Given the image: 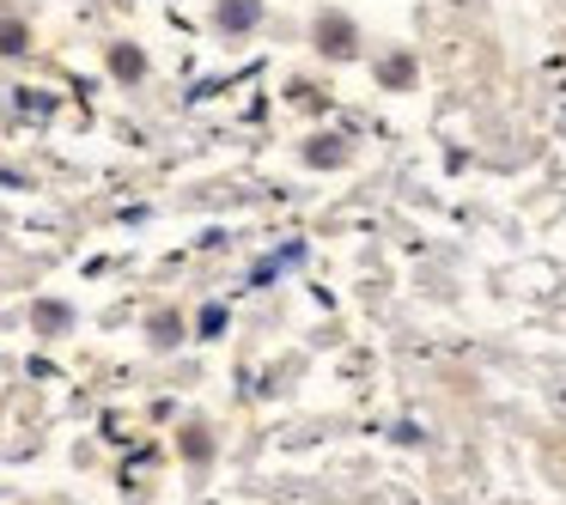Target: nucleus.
<instances>
[{
  "mask_svg": "<svg viewBox=\"0 0 566 505\" xmlns=\"http://www.w3.org/2000/svg\"><path fill=\"white\" fill-rule=\"evenodd\" d=\"M31 323H38L43 335H62V329H74V311L55 305V298H38V305H31Z\"/></svg>",
  "mask_w": 566,
  "mask_h": 505,
  "instance_id": "obj_3",
  "label": "nucleus"
},
{
  "mask_svg": "<svg viewBox=\"0 0 566 505\" xmlns=\"http://www.w3.org/2000/svg\"><path fill=\"white\" fill-rule=\"evenodd\" d=\"M317 43L335 55V62H347V55H354V43H359L354 19H342V13H323V19H317Z\"/></svg>",
  "mask_w": 566,
  "mask_h": 505,
  "instance_id": "obj_1",
  "label": "nucleus"
},
{
  "mask_svg": "<svg viewBox=\"0 0 566 505\" xmlns=\"http://www.w3.org/2000/svg\"><path fill=\"white\" fill-rule=\"evenodd\" d=\"M177 335H184V323H177L171 311H159V317H153V347H177Z\"/></svg>",
  "mask_w": 566,
  "mask_h": 505,
  "instance_id": "obj_7",
  "label": "nucleus"
},
{
  "mask_svg": "<svg viewBox=\"0 0 566 505\" xmlns=\"http://www.w3.org/2000/svg\"><path fill=\"white\" fill-rule=\"evenodd\" d=\"M196 329H201V335H220V329H226V305H208V311H201Z\"/></svg>",
  "mask_w": 566,
  "mask_h": 505,
  "instance_id": "obj_9",
  "label": "nucleus"
},
{
  "mask_svg": "<svg viewBox=\"0 0 566 505\" xmlns=\"http://www.w3.org/2000/svg\"><path fill=\"white\" fill-rule=\"evenodd\" d=\"M111 74L116 80H140V74H147V55H140L135 43H116V50H111Z\"/></svg>",
  "mask_w": 566,
  "mask_h": 505,
  "instance_id": "obj_4",
  "label": "nucleus"
},
{
  "mask_svg": "<svg viewBox=\"0 0 566 505\" xmlns=\"http://www.w3.org/2000/svg\"><path fill=\"white\" fill-rule=\"evenodd\" d=\"M25 25H19V19H0V55H25Z\"/></svg>",
  "mask_w": 566,
  "mask_h": 505,
  "instance_id": "obj_6",
  "label": "nucleus"
},
{
  "mask_svg": "<svg viewBox=\"0 0 566 505\" xmlns=\"http://www.w3.org/2000/svg\"><path fill=\"white\" fill-rule=\"evenodd\" d=\"M347 152L335 147V140H317V147H305V165H342Z\"/></svg>",
  "mask_w": 566,
  "mask_h": 505,
  "instance_id": "obj_8",
  "label": "nucleus"
},
{
  "mask_svg": "<svg viewBox=\"0 0 566 505\" xmlns=\"http://www.w3.org/2000/svg\"><path fill=\"white\" fill-rule=\"evenodd\" d=\"M378 74H384V86H390V92H402L408 80H415V62H408V55H390V62H384Z\"/></svg>",
  "mask_w": 566,
  "mask_h": 505,
  "instance_id": "obj_5",
  "label": "nucleus"
},
{
  "mask_svg": "<svg viewBox=\"0 0 566 505\" xmlns=\"http://www.w3.org/2000/svg\"><path fill=\"white\" fill-rule=\"evenodd\" d=\"M213 25H220L226 38H244V31H256V25H262V0H220Z\"/></svg>",
  "mask_w": 566,
  "mask_h": 505,
  "instance_id": "obj_2",
  "label": "nucleus"
}]
</instances>
